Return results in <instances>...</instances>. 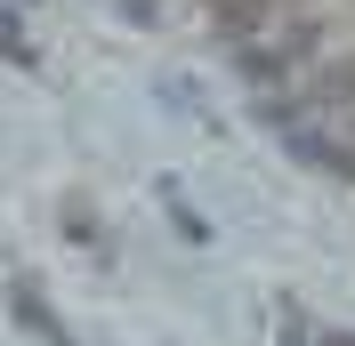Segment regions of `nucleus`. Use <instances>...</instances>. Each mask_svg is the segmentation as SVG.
<instances>
[{"instance_id": "obj_1", "label": "nucleus", "mask_w": 355, "mask_h": 346, "mask_svg": "<svg viewBox=\"0 0 355 346\" xmlns=\"http://www.w3.org/2000/svg\"><path fill=\"white\" fill-rule=\"evenodd\" d=\"M299 153H307V161H323V170H339V177H355V121H347V129H331V137L299 129Z\"/></svg>"}, {"instance_id": "obj_2", "label": "nucleus", "mask_w": 355, "mask_h": 346, "mask_svg": "<svg viewBox=\"0 0 355 346\" xmlns=\"http://www.w3.org/2000/svg\"><path fill=\"white\" fill-rule=\"evenodd\" d=\"M218 8V33L226 41H259V24L275 17V0H210Z\"/></svg>"}, {"instance_id": "obj_3", "label": "nucleus", "mask_w": 355, "mask_h": 346, "mask_svg": "<svg viewBox=\"0 0 355 346\" xmlns=\"http://www.w3.org/2000/svg\"><path fill=\"white\" fill-rule=\"evenodd\" d=\"M8 298H17V322L33 330V338H49V346H73L65 330H57V314H49V306H41V290H24V282H17V290H8Z\"/></svg>"}, {"instance_id": "obj_4", "label": "nucleus", "mask_w": 355, "mask_h": 346, "mask_svg": "<svg viewBox=\"0 0 355 346\" xmlns=\"http://www.w3.org/2000/svg\"><path fill=\"white\" fill-rule=\"evenodd\" d=\"M0 57H17V65H33V41H24V24L0 8Z\"/></svg>"}, {"instance_id": "obj_5", "label": "nucleus", "mask_w": 355, "mask_h": 346, "mask_svg": "<svg viewBox=\"0 0 355 346\" xmlns=\"http://www.w3.org/2000/svg\"><path fill=\"white\" fill-rule=\"evenodd\" d=\"M315 346H355V338H347V330H323V338H315Z\"/></svg>"}]
</instances>
